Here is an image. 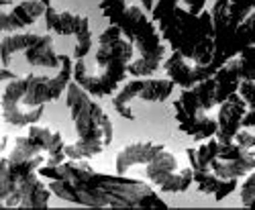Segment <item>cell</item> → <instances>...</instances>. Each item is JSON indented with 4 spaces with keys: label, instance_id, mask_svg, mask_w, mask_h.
Segmentation results:
<instances>
[{
    "label": "cell",
    "instance_id": "22",
    "mask_svg": "<svg viewBox=\"0 0 255 210\" xmlns=\"http://www.w3.org/2000/svg\"><path fill=\"white\" fill-rule=\"evenodd\" d=\"M37 37L39 35L31 33V31H25V33H2V41H0V57H2V66L8 68L12 57L16 53H23Z\"/></svg>",
    "mask_w": 255,
    "mask_h": 210
},
{
    "label": "cell",
    "instance_id": "18",
    "mask_svg": "<svg viewBox=\"0 0 255 210\" xmlns=\"http://www.w3.org/2000/svg\"><path fill=\"white\" fill-rule=\"evenodd\" d=\"M47 8L49 6L43 4L41 0H23V2L14 4L10 10L2 8V12H0V29H2V33H16L33 25L41 14L47 12Z\"/></svg>",
    "mask_w": 255,
    "mask_h": 210
},
{
    "label": "cell",
    "instance_id": "29",
    "mask_svg": "<svg viewBox=\"0 0 255 210\" xmlns=\"http://www.w3.org/2000/svg\"><path fill=\"white\" fill-rule=\"evenodd\" d=\"M12 4V0H2V8H6V6H10Z\"/></svg>",
    "mask_w": 255,
    "mask_h": 210
},
{
    "label": "cell",
    "instance_id": "30",
    "mask_svg": "<svg viewBox=\"0 0 255 210\" xmlns=\"http://www.w3.org/2000/svg\"><path fill=\"white\" fill-rule=\"evenodd\" d=\"M41 2H43V4H47V6H51V2H53V0H41Z\"/></svg>",
    "mask_w": 255,
    "mask_h": 210
},
{
    "label": "cell",
    "instance_id": "28",
    "mask_svg": "<svg viewBox=\"0 0 255 210\" xmlns=\"http://www.w3.org/2000/svg\"><path fill=\"white\" fill-rule=\"evenodd\" d=\"M18 74H14V72H10L6 66H2V76H0V80H2V84L4 82H8V80H14Z\"/></svg>",
    "mask_w": 255,
    "mask_h": 210
},
{
    "label": "cell",
    "instance_id": "25",
    "mask_svg": "<svg viewBox=\"0 0 255 210\" xmlns=\"http://www.w3.org/2000/svg\"><path fill=\"white\" fill-rule=\"evenodd\" d=\"M241 96H243V100L247 102V106H249V110H255V78H251V80H243L241 84H239V90H237Z\"/></svg>",
    "mask_w": 255,
    "mask_h": 210
},
{
    "label": "cell",
    "instance_id": "9",
    "mask_svg": "<svg viewBox=\"0 0 255 210\" xmlns=\"http://www.w3.org/2000/svg\"><path fill=\"white\" fill-rule=\"evenodd\" d=\"M217 106L219 100L215 76L202 80L194 88H182L180 98L174 100V118L178 122V129L194 141L217 137L219 120L210 114V110Z\"/></svg>",
    "mask_w": 255,
    "mask_h": 210
},
{
    "label": "cell",
    "instance_id": "7",
    "mask_svg": "<svg viewBox=\"0 0 255 210\" xmlns=\"http://www.w3.org/2000/svg\"><path fill=\"white\" fill-rule=\"evenodd\" d=\"M215 25V59L217 70L243 51L255 45V0H217L212 4Z\"/></svg>",
    "mask_w": 255,
    "mask_h": 210
},
{
    "label": "cell",
    "instance_id": "11",
    "mask_svg": "<svg viewBox=\"0 0 255 210\" xmlns=\"http://www.w3.org/2000/svg\"><path fill=\"white\" fill-rule=\"evenodd\" d=\"M143 167H145L147 182L153 188H157L159 192L180 194V192H186L194 184L192 165L188 163L186 167H182L178 161V155L174 151H169L165 145Z\"/></svg>",
    "mask_w": 255,
    "mask_h": 210
},
{
    "label": "cell",
    "instance_id": "26",
    "mask_svg": "<svg viewBox=\"0 0 255 210\" xmlns=\"http://www.w3.org/2000/svg\"><path fill=\"white\" fill-rule=\"evenodd\" d=\"M235 141L239 147H243V149H255V135H251L249 131H245V127L235 135Z\"/></svg>",
    "mask_w": 255,
    "mask_h": 210
},
{
    "label": "cell",
    "instance_id": "27",
    "mask_svg": "<svg viewBox=\"0 0 255 210\" xmlns=\"http://www.w3.org/2000/svg\"><path fill=\"white\" fill-rule=\"evenodd\" d=\"M243 127L245 129H253L255 127V110H247V114L243 118Z\"/></svg>",
    "mask_w": 255,
    "mask_h": 210
},
{
    "label": "cell",
    "instance_id": "19",
    "mask_svg": "<svg viewBox=\"0 0 255 210\" xmlns=\"http://www.w3.org/2000/svg\"><path fill=\"white\" fill-rule=\"evenodd\" d=\"M163 147V143H155V141H135L125 145L123 149L117 153L115 157V170L121 176H127L133 167L137 165H145L159 149Z\"/></svg>",
    "mask_w": 255,
    "mask_h": 210
},
{
    "label": "cell",
    "instance_id": "8",
    "mask_svg": "<svg viewBox=\"0 0 255 210\" xmlns=\"http://www.w3.org/2000/svg\"><path fill=\"white\" fill-rule=\"evenodd\" d=\"M47 157L12 161L0 159V202L4 208H47L53 190L41 178L39 170Z\"/></svg>",
    "mask_w": 255,
    "mask_h": 210
},
{
    "label": "cell",
    "instance_id": "14",
    "mask_svg": "<svg viewBox=\"0 0 255 210\" xmlns=\"http://www.w3.org/2000/svg\"><path fill=\"white\" fill-rule=\"evenodd\" d=\"M255 78V45L245 47L239 51L235 57H231L229 61L217 70L215 82H217V100L219 106L231 96L239 90V84L243 80Z\"/></svg>",
    "mask_w": 255,
    "mask_h": 210
},
{
    "label": "cell",
    "instance_id": "6",
    "mask_svg": "<svg viewBox=\"0 0 255 210\" xmlns=\"http://www.w3.org/2000/svg\"><path fill=\"white\" fill-rule=\"evenodd\" d=\"M106 18L111 25H117L135 47V59L129 66V76H153L165 61V41L149 10H145L141 2H129Z\"/></svg>",
    "mask_w": 255,
    "mask_h": 210
},
{
    "label": "cell",
    "instance_id": "5",
    "mask_svg": "<svg viewBox=\"0 0 255 210\" xmlns=\"http://www.w3.org/2000/svg\"><path fill=\"white\" fill-rule=\"evenodd\" d=\"M66 102L76 131V141L66 145V155L70 159H92L100 155L113 143L111 116L76 80L70 82L66 90Z\"/></svg>",
    "mask_w": 255,
    "mask_h": 210
},
{
    "label": "cell",
    "instance_id": "13",
    "mask_svg": "<svg viewBox=\"0 0 255 210\" xmlns=\"http://www.w3.org/2000/svg\"><path fill=\"white\" fill-rule=\"evenodd\" d=\"M45 25L51 33L68 37L74 35V59H82L92 51V29H90V18L86 14H78L72 10H57L53 6L47 8Z\"/></svg>",
    "mask_w": 255,
    "mask_h": 210
},
{
    "label": "cell",
    "instance_id": "15",
    "mask_svg": "<svg viewBox=\"0 0 255 210\" xmlns=\"http://www.w3.org/2000/svg\"><path fill=\"white\" fill-rule=\"evenodd\" d=\"M208 167L225 180H233V178L241 180L255 170V151L243 149L235 141H231V143L219 141L217 151L212 155Z\"/></svg>",
    "mask_w": 255,
    "mask_h": 210
},
{
    "label": "cell",
    "instance_id": "10",
    "mask_svg": "<svg viewBox=\"0 0 255 210\" xmlns=\"http://www.w3.org/2000/svg\"><path fill=\"white\" fill-rule=\"evenodd\" d=\"M6 157L12 161L47 157L45 165H57V163L68 159L66 141H63L59 131L47 127V124L35 122L27 129V135H20L14 139V145Z\"/></svg>",
    "mask_w": 255,
    "mask_h": 210
},
{
    "label": "cell",
    "instance_id": "2",
    "mask_svg": "<svg viewBox=\"0 0 255 210\" xmlns=\"http://www.w3.org/2000/svg\"><path fill=\"white\" fill-rule=\"evenodd\" d=\"M206 0H155L153 20L172 51L200 66L215 59V25L212 12L204 10Z\"/></svg>",
    "mask_w": 255,
    "mask_h": 210
},
{
    "label": "cell",
    "instance_id": "17",
    "mask_svg": "<svg viewBox=\"0 0 255 210\" xmlns=\"http://www.w3.org/2000/svg\"><path fill=\"white\" fill-rule=\"evenodd\" d=\"M249 106L243 100V96L239 92L231 94L217 112V120H219V131H217V139L221 143H231L235 139V135L243 129V118L247 114Z\"/></svg>",
    "mask_w": 255,
    "mask_h": 210
},
{
    "label": "cell",
    "instance_id": "20",
    "mask_svg": "<svg viewBox=\"0 0 255 210\" xmlns=\"http://www.w3.org/2000/svg\"><path fill=\"white\" fill-rule=\"evenodd\" d=\"M194 184H196L200 194H208L217 202L225 200L229 194H233L237 190V180L235 178L225 180V178L217 176L210 167L208 170H194Z\"/></svg>",
    "mask_w": 255,
    "mask_h": 210
},
{
    "label": "cell",
    "instance_id": "3",
    "mask_svg": "<svg viewBox=\"0 0 255 210\" xmlns=\"http://www.w3.org/2000/svg\"><path fill=\"white\" fill-rule=\"evenodd\" d=\"M55 76H16L2 84V120L12 127H31L45 112V104L57 100L74 80V61L59 55Z\"/></svg>",
    "mask_w": 255,
    "mask_h": 210
},
{
    "label": "cell",
    "instance_id": "24",
    "mask_svg": "<svg viewBox=\"0 0 255 210\" xmlns=\"http://www.w3.org/2000/svg\"><path fill=\"white\" fill-rule=\"evenodd\" d=\"M239 196L245 208H255V170L245 176V182L239 188Z\"/></svg>",
    "mask_w": 255,
    "mask_h": 210
},
{
    "label": "cell",
    "instance_id": "12",
    "mask_svg": "<svg viewBox=\"0 0 255 210\" xmlns=\"http://www.w3.org/2000/svg\"><path fill=\"white\" fill-rule=\"evenodd\" d=\"M176 88V82L172 78H135L131 82L123 84L113 96V106L117 114H121L127 120H135L133 102L145 100V102H165L172 96Z\"/></svg>",
    "mask_w": 255,
    "mask_h": 210
},
{
    "label": "cell",
    "instance_id": "23",
    "mask_svg": "<svg viewBox=\"0 0 255 210\" xmlns=\"http://www.w3.org/2000/svg\"><path fill=\"white\" fill-rule=\"evenodd\" d=\"M129 2H133V0H102L100 2V10H102V16L106 18L111 12H115V10H119V8H123L125 4H129ZM137 2H141L143 4V8L145 10H149V12H153V0H137Z\"/></svg>",
    "mask_w": 255,
    "mask_h": 210
},
{
    "label": "cell",
    "instance_id": "4",
    "mask_svg": "<svg viewBox=\"0 0 255 210\" xmlns=\"http://www.w3.org/2000/svg\"><path fill=\"white\" fill-rule=\"evenodd\" d=\"M135 47L117 25H109L98 37L94 55L90 53L74 64V80L94 98L115 96L129 74Z\"/></svg>",
    "mask_w": 255,
    "mask_h": 210
},
{
    "label": "cell",
    "instance_id": "1",
    "mask_svg": "<svg viewBox=\"0 0 255 210\" xmlns=\"http://www.w3.org/2000/svg\"><path fill=\"white\" fill-rule=\"evenodd\" d=\"M53 196L90 208H167L155 188L129 176L102 174L88 159H66L39 170Z\"/></svg>",
    "mask_w": 255,
    "mask_h": 210
},
{
    "label": "cell",
    "instance_id": "21",
    "mask_svg": "<svg viewBox=\"0 0 255 210\" xmlns=\"http://www.w3.org/2000/svg\"><path fill=\"white\" fill-rule=\"evenodd\" d=\"M25 53V61L33 68H49V70H57L61 59L55 53L53 47V37L51 35H39L33 43L23 51Z\"/></svg>",
    "mask_w": 255,
    "mask_h": 210
},
{
    "label": "cell",
    "instance_id": "16",
    "mask_svg": "<svg viewBox=\"0 0 255 210\" xmlns=\"http://www.w3.org/2000/svg\"><path fill=\"white\" fill-rule=\"evenodd\" d=\"M163 70H165V76L172 78L176 82V86L180 88H194L202 80L217 74V68L212 64L210 66L194 64V61L186 59L180 51H172V55L165 57Z\"/></svg>",
    "mask_w": 255,
    "mask_h": 210
}]
</instances>
